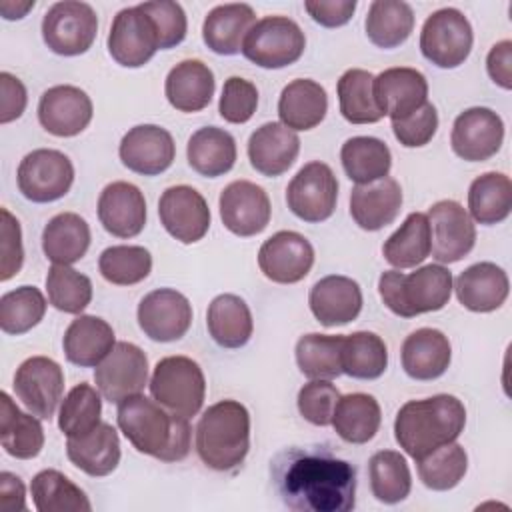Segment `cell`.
I'll list each match as a JSON object with an SVG mask.
<instances>
[{"label":"cell","instance_id":"f5cc1de1","mask_svg":"<svg viewBox=\"0 0 512 512\" xmlns=\"http://www.w3.org/2000/svg\"><path fill=\"white\" fill-rule=\"evenodd\" d=\"M102 278L116 286H132L142 282L152 270V254L144 246L118 244L102 250L98 258Z\"/></svg>","mask_w":512,"mask_h":512},{"label":"cell","instance_id":"f907efd6","mask_svg":"<svg viewBox=\"0 0 512 512\" xmlns=\"http://www.w3.org/2000/svg\"><path fill=\"white\" fill-rule=\"evenodd\" d=\"M416 464H418V476L426 488L436 492H446L458 486L460 480L464 478L468 470V454L454 440L418 458Z\"/></svg>","mask_w":512,"mask_h":512},{"label":"cell","instance_id":"4fadbf2b","mask_svg":"<svg viewBox=\"0 0 512 512\" xmlns=\"http://www.w3.org/2000/svg\"><path fill=\"white\" fill-rule=\"evenodd\" d=\"M12 386L28 412L50 420L64 394V372L48 356H30L16 368Z\"/></svg>","mask_w":512,"mask_h":512},{"label":"cell","instance_id":"d4e9b609","mask_svg":"<svg viewBox=\"0 0 512 512\" xmlns=\"http://www.w3.org/2000/svg\"><path fill=\"white\" fill-rule=\"evenodd\" d=\"M308 304L322 326H342L358 318L362 310V290L356 280L330 274L310 288Z\"/></svg>","mask_w":512,"mask_h":512},{"label":"cell","instance_id":"c3c4849f","mask_svg":"<svg viewBox=\"0 0 512 512\" xmlns=\"http://www.w3.org/2000/svg\"><path fill=\"white\" fill-rule=\"evenodd\" d=\"M370 490L378 502L398 504L412 490V474L406 458L396 450H380L368 462Z\"/></svg>","mask_w":512,"mask_h":512},{"label":"cell","instance_id":"681fc988","mask_svg":"<svg viewBox=\"0 0 512 512\" xmlns=\"http://www.w3.org/2000/svg\"><path fill=\"white\" fill-rule=\"evenodd\" d=\"M100 390L80 382L76 384L60 404L58 428L66 438H80L90 434L102 420V398Z\"/></svg>","mask_w":512,"mask_h":512},{"label":"cell","instance_id":"52a82bcc","mask_svg":"<svg viewBox=\"0 0 512 512\" xmlns=\"http://www.w3.org/2000/svg\"><path fill=\"white\" fill-rule=\"evenodd\" d=\"M306 48L302 28L288 16L256 20L242 42V54L260 68H284L300 60Z\"/></svg>","mask_w":512,"mask_h":512},{"label":"cell","instance_id":"60d3db41","mask_svg":"<svg viewBox=\"0 0 512 512\" xmlns=\"http://www.w3.org/2000/svg\"><path fill=\"white\" fill-rule=\"evenodd\" d=\"M432 232L428 216L422 212H410L400 228L388 236L382 246L384 260L398 270L414 268L430 256Z\"/></svg>","mask_w":512,"mask_h":512},{"label":"cell","instance_id":"d6986e66","mask_svg":"<svg viewBox=\"0 0 512 512\" xmlns=\"http://www.w3.org/2000/svg\"><path fill=\"white\" fill-rule=\"evenodd\" d=\"M222 224L236 236L248 238L260 234L272 216L266 190L250 180H234L220 192Z\"/></svg>","mask_w":512,"mask_h":512},{"label":"cell","instance_id":"836d02e7","mask_svg":"<svg viewBox=\"0 0 512 512\" xmlns=\"http://www.w3.org/2000/svg\"><path fill=\"white\" fill-rule=\"evenodd\" d=\"M328 112L324 86L310 78H298L286 84L278 100L280 122L290 130H312Z\"/></svg>","mask_w":512,"mask_h":512},{"label":"cell","instance_id":"f6af8a7d","mask_svg":"<svg viewBox=\"0 0 512 512\" xmlns=\"http://www.w3.org/2000/svg\"><path fill=\"white\" fill-rule=\"evenodd\" d=\"M32 502L38 512H90L92 504L84 490L62 472L40 470L30 484Z\"/></svg>","mask_w":512,"mask_h":512},{"label":"cell","instance_id":"7c38bea8","mask_svg":"<svg viewBox=\"0 0 512 512\" xmlns=\"http://www.w3.org/2000/svg\"><path fill=\"white\" fill-rule=\"evenodd\" d=\"M94 382L102 398L120 404L140 394L148 384V358L132 342H116L110 354L94 368Z\"/></svg>","mask_w":512,"mask_h":512},{"label":"cell","instance_id":"d590c367","mask_svg":"<svg viewBox=\"0 0 512 512\" xmlns=\"http://www.w3.org/2000/svg\"><path fill=\"white\" fill-rule=\"evenodd\" d=\"M186 158L200 176L218 178L230 172L236 162V140L224 128L204 126L190 136Z\"/></svg>","mask_w":512,"mask_h":512},{"label":"cell","instance_id":"db71d44e","mask_svg":"<svg viewBox=\"0 0 512 512\" xmlns=\"http://www.w3.org/2000/svg\"><path fill=\"white\" fill-rule=\"evenodd\" d=\"M48 302L66 314H82L92 300V282L88 276L66 264H52L46 274Z\"/></svg>","mask_w":512,"mask_h":512},{"label":"cell","instance_id":"ac0fdd59","mask_svg":"<svg viewBox=\"0 0 512 512\" xmlns=\"http://www.w3.org/2000/svg\"><path fill=\"white\" fill-rule=\"evenodd\" d=\"M504 140L502 118L484 106L460 112L452 124L450 146L466 162H484L492 158Z\"/></svg>","mask_w":512,"mask_h":512},{"label":"cell","instance_id":"6125c7cd","mask_svg":"<svg viewBox=\"0 0 512 512\" xmlns=\"http://www.w3.org/2000/svg\"><path fill=\"white\" fill-rule=\"evenodd\" d=\"M28 94L20 78L10 72H0V122L8 124L26 110Z\"/></svg>","mask_w":512,"mask_h":512},{"label":"cell","instance_id":"7dc6e473","mask_svg":"<svg viewBox=\"0 0 512 512\" xmlns=\"http://www.w3.org/2000/svg\"><path fill=\"white\" fill-rule=\"evenodd\" d=\"M374 74L362 68L346 70L338 80L340 114L350 124H374L384 118L374 100Z\"/></svg>","mask_w":512,"mask_h":512},{"label":"cell","instance_id":"277c9868","mask_svg":"<svg viewBox=\"0 0 512 512\" xmlns=\"http://www.w3.org/2000/svg\"><path fill=\"white\" fill-rule=\"evenodd\" d=\"M250 450V414L238 400H220L204 410L196 424V452L218 472H232Z\"/></svg>","mask_w":512,"mask_h":512},{"label":"cell","instance_id":"6da1fadb","mask_svg":"<svg viewBox=\"0 0 512 512\" xmlns=\"http://www.w3.org/2000/svg\"><path fill=\"white\" fill-rule=\"evenodd\" d=\"M270 476L290 510L348 512L356 506V468L326 446H292L278 452Z\"/></svg>","mask_w":512,"mask_h":512},{"label":"cell","instance_id":"4dcf8cb0","mask_svg":"<svg viewBox=\"0 0 512 512\" xmlns=\"http://www.w3.org/2000/svg\"><path fill=\"white\" fill-rule=\"evenodd\" d=\"M216 90L214 74L202 60H182L166 76L164 94L172 108L180 112L204 110Z\"/></svg>","mask_w":512,"mask_h":512},{"label":"cell","instance_id":"f1b7e54d","mask_svg":"<svg viewBox=\"0 0 512 512\" xmlns=\"http://www.w3.org/2000/svg\"><path fill=\"white\" fill-rule=\"evenodd\" d=\"M402 368L414 380L440 378L452 360V346L444 332L436 328H418L406 336L400 350Z\"/></svg>","mask_w":512,"mask_h":512},{"label":"cell","instance_id":"3957f363","mask_svg":"<svg viewBox=\"0 0 512 512\" xmlns=\"http://www.w3.org/2000/svg\"><path fill=\"white\" fill-rule=\"evenodd\" d=\"M466 426V408L452 394H436L424 400H408L394 420V436L400 448L414 460L442 444L454 442Z\"/></svg>","mask_w":512,"mask_h":512},{"label":"cell","instance_id":"8992f818","mask_svg":"<svg viewBox=\"0 0 512 512\" xmlns=\"http://www.w3.org/2000/svg\"><path fill=\"white\" fill-rule=\"evenodd\" d=\"M148 386L160 406L188 420L200 412L206 396L204 372L188 356H166L158 360Z\"/></svg>","mask_w":512,"mask_h":512},{"label":"cell","instance_id":"7a4b0ae2","mask_svg":"<svg viewBox=\"0 0 512 512\" xmlns=\"http://www.w3.org/2000/svg\"><path fill=\"white\" fill-rule=\"evenodd\" d=\"M116 422L126 440L140 454L162 462H180L190 452L192 428L188 418L168 412L142 392L118 404Z\"/></svg>","mask_w":512,"mask_h":512},{"label":"cell","instance_id":"83f0119b","mask_svg":"<svg viewBox=\"0 0 512 512\" xmlns=\"http://www.w3.org/2000/svg\"><path fill=\"white\" fill-rule=\"evenodd\" d=\"M458 302L470 312L498 310L510 292L508 274L494 262H476L454 280Z\"/></svg>","mask_w":512,"mask_h":512},{"label":"cell","instance_id":"30bf717a","mask_svg":"<svg viewBox=\"0 0 512 512\" xmlns=\"http://www.w3.org/2000/svg\"><path fill=\"white\" fill-rule=\"evenodd\" d=\"M16 180L26 200L46 204L68 194L74 182V166L64 152L38 148L20 160Z\"/></svg>","mask_w":512,"mask_h":512},{"label":"cell","instance_id":"9a60e30c","mask_svg":"<svg viewBox=\"0 0 512 512\" xmlns=\"http://www.w3.org/2000/svg\"><path fill=\"white\" fill-rule=\"evenodd\" d=\"M432 256L438 264H452L468 256L476 244V226L468 210L456 200H440L430 206Z\"/></svg>","mask_w":512,"mask_h":512},{"label":"cell","instance_id":"4316f807","mask_svg":"<svg viewBox=\"0 0 512 512\" xmlns=\"http://www.w3.org/2000/svg\"><path fill=\"white\" fill-rule=\"evenodd\" d=\"M300 152V138L282 122H266L248 138V160L262 176L284 174Z\"/></svg>","mask_w":512,"mask_h":512},{"label":"cell","instance_id":"f546056e","mask_svg":"<svg viewBox=\"0 0 512 512\" xmlns=\"http://www.w3.org/2000/svg\"><path fill=\"white\" fill-rule=\"evenodd\" d=\"M256 24L252 6L242 2L214 6L202 24L204 44L220 56H234L242 52V42Z\"/></svg>","mask_w":512,"mask_h":512},{"label":"cell","instance_id":"5b68a950","mask_svg":"<svg viewBox=\"0 0 512 512\" xmlns=\"http://www.w3.org/2000/svg\"><path fill=\"white\" fill-rule=\"evenodd\" d=\"M378 292L384 306L400 318L442 310L452 296V272L442 264H426L410 274L386 270L380 274Z\"/></svg>","mask_w":512,"mask_h":512},{"label":"cell","instance_id":"be15d7a7","mask_svg":"<svg viewBox=\"0 0 512 512\" xmlns=\"http://www.w3.org/2000/svg\"><path fill=\"white\" fill-rule=\"evenodd\" d=\"M486 70L494 84L504 90L512 88V42L500 40L496 42L486 58Z\"/></svg>","mask_w":512,"mask_h":512},{"label":"cell","instance_id":"9c48e42d","mask_svg":"<svg viewBox=\"0 0 512 512\" xmlns=\"http://www.w3.org/2000/svg\"><path fill=\"white\" fill-rule=\"evenodd\" d=\"M474 42L472 26L458 8L432 12L420 32L422 56L438 68H456L470 56Z\"/></svg>","mask_w":512,"mask_h":512},{"label":"cell","instance_id":"d6a6232c","mask_svg":"<svg viewBox=\"0 0 512 512\" xmlns=\"http://www.w3.org/2000/svg\"><path fill=\"white\" fill-rule=\"evenodd\" d=\"M68 460L92 478L108 476L120 462V438L112 424L100 422L90 434L66 440Z\"/></svg>","mask_w":512,"mask_h":512},{"label":"cell","instance_id":"ee69618b","mask_svg":"<svg viewBox=\"0 0 512 512\" xmlns=\"http://www.w3.org/2000/svg\"><path fill=\"white\" fill-rule=\"evenodd\" d=\"M344 334L310 332L296 342V364L310 380H332L342 374Z\"/></svg>","mask_w":512,"mask_h":512},{"label":"cell","instance_id":"6f0895ef","mask_svg":"<svg viewBox=\"0 0 512 512\" xmlns=\"http://www.w3.org/2000/svg\"><path fill=\"white\" fill-rule=\"evenodd\" d=\"M258 108L256 86L240 76H230L222 86V96L218 102L220 116L230 124L248 122Z\"/></svg>","mask_w":512,"mask_h":512},{"label":"cell","instance_id":"8fae6325","mask_svg":"<svg viewBox=\"0 0 512 512\" xmlns=\"http://www.w3.org/2000/svg\"><path fill=\"white\" fill-rule=\"evenodd\" d=\"M338 180L332 168L320 160L304 164L286 188V202L294 216L316 224L328 220L336 210Z\"/></svg>","mask_w":512,"mask_h":512},{"label":"cell","instance_id":"03108f58","mask_svg":"<svg viewBox=\"0 0 512 512\" xmlns=\"http://www.w3.org/2000/svg\"><path fill=\"white\" fill-rule=\"evenodd\" d=\"M34 8V0L14 2V0H0V14L4 20H20Z\"/></svg>","mask_w":512,"mask_h":512},{"label":"cell","instance_id":"603a6c76","mask_svg":"<svg viewBox=\"0 0 512 512\" xmlns=\"http://www.w3.org/2000/svg\"><path fill=\"white\" fill-rule=\"evenodd\" d=\"M372 90L378 110L390 120H402L428 102L426 76L408 66L382 70L374 76Z\"/></svg>","mask_w":512,"mask_h":512},{"label":"cell","instance_id":"e0dca14e","mask_svg":"<svg viewBox=\"0 0 512 512\" xmlns=\"http://www.w3.org/2000/svg\"><path fill=\"white\" fill-rule=\"evenodd\" d=\"M158 216L164 230L182 244H194L210 228V208L204 196L186 184L170 186L158 200Z\"/></svg>","mask_w":512,"mask_h":512},{"label":"cell","instance_id":"e575fe53","mask_svg":"<svg viewBox=\"0 0 512 512\" xmlns=\"http://www.w3.org/2000/svg\"><path fill=\"white\" fill-rule=\"evenodd\" d=\"M0 442L6 454L18 460L36 458L44 448V428L32 412H22L14 400L0 394Z\"/></svg>","mask_w":512,"mask_h":512},{"label":"cell","instance_id":"91938a15","mask_svg":"<svg viewBox=\"0 0 512 512\" xmlns=\"http://www.w3.org/2000/svg\"><path fill=\"white\" fill-rule=\"evenodd\" d=\"M2 224H0V280L6 282L14 274L20 272L24 262L22 248V230L16 216L10 214L8 208H2Z\"/></svg>","mask_w":512,"mask_h":512},{"label":"cell","instance_id":"7bdbcfd3","mask_svg":"<svg viewBox=\"0 0 512 512\" xmlns=\"http://www.w3.org/2000/svg\"><path fill=\"white\" fill-rule=\"evenodd\" d=\"M366 36L378 48H396L408 40L414 28V12L402 0H374L366 14Z\"/></svg>","mask_w":512,"mask_h":512},{"label":"cell","instance_id":"94428289","mask_svg":"<svg viewBox=\"0 0 512 512\" xmlns=\"http://www.w3.org/2000/svg\"><path fill=\"white\" fill-rule=\"evenodd\" d=\"M356 0H306L304 8L312 16L314 22H318L324 28H338L344 26L354 10Z\"/></svg>","mask_w":512,"mask_h":512},{"label":"cell","instance_id":"1f68e13d","mask_svg":"<svg viewBox=\"0 0 512 512\" xmlns=\"http://www.w3.org/2000/svg\"><path fill=\"white\" fill-rule=\"evenodd\" d=\"M114 330L112 326L90 314H80L64 332L62 348L68 362L80 368L98 366L114 348Z\"/></svg>","mask_w":512,"mask_h":512},{"label":"cell","instance_id":"ffe728a7","mask_svg":"<svg viewBox=\"0 0 512 512\" xmlns=\"http://www.w3.org/2000/svg\"><path fill=\"white\" fill-rule=\"evenodd\" d=\"M314 264V248L298 232L280 230L272 234L258 250L262 274L276 284H296L304 280Z\"/></svg>","mask_w":512,"mask_h":512},{"label":"cell","instance_id":"2e32d148","mask_svg":"<svg viewBox=\"0 0 512 512\" xmlns=\"http://www.w3.org/2000/svg\"><path fill=\"white\" fill-rule=\"evenodd\" d=\"M138 326L154 342L180 340L192 324L190 300L174 288L148 292L138 304Z\"/></svg>","mask_w":512,"mask_h":512},{"label":"cell","instance_id":"ba28073f","mask_svg":"<svg viewBox=\"0 0 512 512\" xmlns=\"http://www.w3.org/2000/svg\"><path fill=\"white\" fill-rule=\"evenodd\" d=\"M96 34V12L90 4L80 0L54 2L42 18L44 44L60 56H78L88 52Z\"/></svg>","mask_w":512,"mask_h":512},{"label":"cell","instance_id":"5bb4252c","mask_svg":"<svg viewBox=\"0 0 512 512\" xmlns=\"http://www.w3.org/2000/svg\"><path fill=\"white\" fill-rule=\"evenodd\" d=\"M160 50L152 18L136 6L122 8L110 26L108 52L124 68H140Z\"/></svg>","mask_w":512,"mask_h":512},{"label":"cell","instance_id":"bcb514c9","mask_svg":"<svg viewBox=\"0 0 512 512\" xmlns=\"http://www.w3.org/2000/svg\"><path fill=\"white\" fill-rule=\"evenodd\" d=\"M388 348L384 340L368 330L352 332L342 342V374L356 380H376L386 372Z\"/></svg>","mask_w":512,"mask_h":512},{"label":"cell","instance_id":"ab89813d","mask_svg":"<svg viewBox=\"0 0 512 512\" xmlns=\"http://www.w3.org/2000/svg\"><path fill=\"white\" fill-rule=\"evenodd\" d=\"M512 212V182L502 172H486L468 188V214L474 222L492 226L504 222Z\"/></svg>","mask_w":512,"mask_h":512},{"label":"cell","instance_id":"9f6ffc18","mask_svg":"<svg viewBox=\"0 0 512 512\" xmlns=\"http://www.w3.org/2000/svg\"><path fill=\"white\" fill-rule=\"evenodd\" d=\"M140 8L152 18V22L156 26L160 50L174 48L186 38L188 20L178 2L152 0V2H142Z\"/></svg>","mask_w":512,"mask_h":512},{"label":"cell","instance_id":"484cf974","mask_svg":"<svg viewBox=\"0 0 512 512\" xmlns=\"http://www.w3.org/2000/svg\"><path fill=\"white\" fill-rule=\"evenodd\" d=\"M400 208L402 188L390 176L368 184H356L350 192V216L368 232H376L392 224Z\"/></svg>","mask_w":512,"mask_h":512},{"label":"cell","instance_id":"74e56055","mask_svg":"<svg viewBox=\"0 0 512 512\" xmlns=\"http://www.w3.org/2000/svg\"><path fill=\"white\" fill-rule=\"evenodd\" d=\"M90 246V226L76 212H60L42 230V250L52 264H74Z\"/></svg>","mask_w":512,"mask_h":512},{"label":"cell","instance_id":"44dd1931","mask_svg":"<svg viewBox=\"0 0 512 512\" xmlns=\"http://www.w3.org/2000/svg\"><path fill=\"white\" fill-rule=\"evenodd\" d=\"M118 154L128 170L142 176H158L172 166L176 144L166 128L138 124L122 136Z\"/></svg>","mask_w":512,"mask_h":512},{"label":"cell","instance_id":"e7e4bbea","mask_svg":"<svg viewBox=\"0 0 512 512\" xmlns=\"http://www.w3.org/2000/svg\"><path fill=\"white\" fill-rule=\"evenodd\" d=\"M0 508L4 512L26 508V490L22 480L12 472L0 474Z\"/></svg>","mask_w":512,"mask_h":512},{"label":"cell","instance_id":"816d5d0a","mask_svg":"<svg viewBox=\"0 0 512 512\" xmlns=\"http://www.w3.org/2000/svg\"><path fill=\"white\" fill-rule=\"evenodd\" d=\"M46 314V298L36 286H20L0 298V328L20 336L32 330Z\"/></svg>","mask_w":512,"mask_h":512},{"label":"cell","instance_id":"b9f144b4","mask_svg":"<svg viewBox=\"0 0 512 512\" xmlns=\"http://www.w3.org/2000/svg\"><path fill=\"white\" fill-rule=\"evenodd\" d=\"M346 176L356 184L386 178L392 168V154L386 142L374 136H352L340 148Z\"/></svg>","mask_w":512,"mask_h":512},{"label":"cell","instance_id":"f35d334b","mask_svg":"<svg viewBox=\"0 0 512 512\" xmlns=\"http://www.w3.org/2000/svg\"><path fill=\"white\" fill-rule=\"evenodd\" d=\"M382 422V410L372 394L354 392L340 396L332 414L336 434L350 444L370 442Z\"/></svg>","mask_w":512,"mask_h":512},{"label":"cell","instance_id":"680465c9","mask_svg":"<svg viewBox=\"0 0 512 512\" xmlns=\"http://www.w3.org/2000/svg\"><path fill=\"white\" fill-rule=\"evenodd\" d=\"M396 140L404 148L426 146L438 130V112L432 102H424L416 112L402 120H390Z\"/></svg>","mask_w":512,"mask_h":512},{"label":"cell","instance_id":"cb8c5ba5","mask_svg":"<svg viewBox=\"0 0 512 512\" xmlns=\"http://www.w3.org/2000/svg\"><path fill=\"white\" fill-rule=\"evenodd\" d=\"M98 220L116 238H134L146 226V200L132 182L116 180L98 196Z\"/></svg>","mask_w":512,"mask_h":512},{"label":"cell","instance_id":"8d00e7d4","mask_svg":"<svg viewBox=\"0 0 512 512\" xmlns=\"http://www.w3.org/2000/svg\"><path fill=\"white\" fill-rule=\"evenodd\" d=\"M206 326L212 340L222 348H242L248 344L254 320L248 304L236 294H218L206 312Z\"/></svg>","mask_w":512,"mask_h":512},{"label":"cell","instance_id":"11a10c76","mask_svg":"<svg viewBox=\"0 0 512 512\" xmlns=\"http://www.w3.org/2000/svg\"><path fill=\"white\" fill-rule=\"evenodd\" d=\"M338 398L340 392L330 380H310L298 392V412L314 426H328Z\"/></svg>","mask_w":512,"mask_h":512},{"label":"cell","instance_id":"7402d4cb","mask_svg":"<svg viewBox=\"0 0 512 512\" xmlns=\"http://www.w3.org/2000/svg\"><path fill=\"white\" fill-rule=\"evenodd\" d=\"M94 106L90 96L72 84L48 88L38 102V120L54 136L70 138L80 134L92 120Z\"/></svg>","mask_w":512,"mask_h":512}]
</instances>
